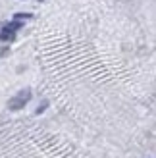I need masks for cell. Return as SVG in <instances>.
Returning <instances> with one entry per match:
<instances>
[{"instance_id":"5","label":"cell","mask_w":156,"mask_h":158,"mask_svg":"<svg viewBox=\"0 0 156 158\" xmlns=\"http://www.w3.org/2000/svg\"><path fill=\"white\" fill-rule=\"evenodd\" d=\"M46 108H48V100H43V104H41V106H39V108L35 110V114H43Z\"/></svg>"},{"instance_id":"1","label":"cell","mask_w":156,"mask_h":158,"mask_svg":"<svg viewBox=\"0 0 156 158\" xmlns=\"http://www.w3.org/2000/svg\"><path fill=\"white\" fill-rule=\"evenodd\" d=\"M31 100V91L29 89H23L19 91L15 97L10 98V102H8V108L14 110V112H18V110H21L23 106H27V102Z\"/></svg>"},{"instance_id":"6","label":"cell","mask_w":156,"mask_h":158,"mask_svg":"<svg viewBox=\"0 0 156 158\" xmlns=\"http://www.w3.org/2000/svg\"><path fill=\"white\" fill-rule=\"evenodd\" d=\"M8 54V46H2V48H0V56H6Z\"/></svg>"},{"instance_id":"7","label":"cell","mask_w":156,"mask_h":158,"mask_svg":"<svg viewBox=\"0 0 156 158\" xmlns=\"http://www.w3.org/2000/svg\"><path fill=\"white\" fill-rule=\"evenodd\" d=\"M41 2H43V0H41Z\"/></svg>"},{"instance_id":"2","label":"cell","mask_w":156,"mask_h":158,"mask_svg":"<svg viewBox=\"0 0 156 158\" xmlns=\"http://www.w3.org/2000/svg\"><path fill=\"white\" fill-rule=\"evenodd\" d=\"M12 41H15V31L2 27L0 29V43H12Z\"/></svg>"},{"instance_id":"3","label":"cell","mask_w":156,"mask_h":158,"mask_svg":"<svg viewBox=\"0 0 156 158\" xmlns=\"http://www.w3.org/2000/svg\"><path fill=\"white\" fill-rule=\"evenodd\" d=\"M2 27H6V29H12V31H15V33H18V31L23 27V23H21L19 19H14V21H8V23H4Z\"/></svg>"},{"instance_id":"4","label":"cell","mask_w":156,"mask_h":158,"mask_svg":"<svg viewBox=\"0 0 156 158\" xmlns=\"http://www.w3.org/2000/svg\"><path fill=\"white\" fill-rule=\"evenodd\" d=\"M14 19H33V14H29V12H18V14H14Z\"/></svg>"}]
</instances>
